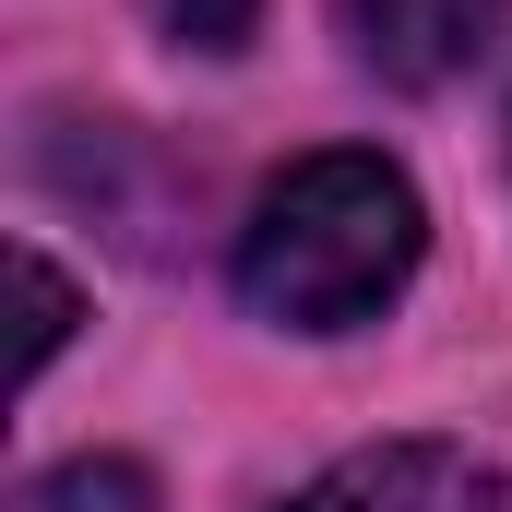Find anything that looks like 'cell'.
Returning a JSON list of instances; mask_svg holds the SVG:
<instances>
[{
  "label": "cell",
  "mask_w": 512,
  "mask_h": 512,
  "mask_svg": "<svg viewBox=\"0 0 512 512\" xmlns=\"http://www.w3.org/2000/svg\"><path fill=\"white\" fill-rule=\"evenodd\" d=\"M251 12H262V0H155V24H167L179 48H215V60L251 36Z\"/></svg>",
  "instance_id": "cell-6"
},
{
  "label": "cell",
  "mask_w": 512,
  "mask_h": 512,
  "mask_svg": "<svg viewBox=\"0 0 512 512\" xmlns=\"http://www.w3.org/2000/svg\"><path fill=\"white\" fill-rule=\"evenodd\" d=\"M12 512H155V477H143L131 453H72V465L24 477Z\"/></svg>",
  "instance_id": "cell-4"
},
{
  "label": "cell",
  "mask_w": 512,
  "mask_h": 512,
  "mask_svg": "<svg viewBox=\"0 0 512 512\" xmlns=\"http://www.w3.org/2000/svg\"><path fill=\"white\" fill-rule=\"evenodd\" d=\"M286 512H512V477L477 465L465 441H382V453H346L334 477H310Z\"/></svg>",
  "instance_id": "cell-2"
},
{
  "label": "cell",
  "mask_w": 512,
  "mask_h": 512,
  "mask_svg": "<svg viewBox=\"0 0 512 512\" xmlns=\"http://www.w3.org/2000/svg\"><path fill=\"white\" fill-rule=\"evenodd\" d=\"M346 36L382 84H453L501 36V0H346Z\"/></svg>",
  "instance_id": "cell-3"
},
{
  "label": "cell",
  "mask_w": 512,
  "mask_h": 512,
  "mask_svg": "<svg viewBox=\"0 0 512 512\" xmlns=\"http://www.w3.org/2000/svg\"><path fill=\"white\" fill-rule=\"evenodd\" d=\"M429 251V215H417V179L334 143V155H298L239 227V298L286 334H358L393 286Z\"/></svg>",
  "instance_id": "cell-1"
},
{
  "label": "cell",
  "mask_w": 512,
  "mask_h": 512,
  "mask_svg": "<svg viewBox=\"0 0 512 512\" xmlns=\"http://www.w3.org/2000/svg\"><path fill=\"white\" fill-rule=\"evenodd\" d=\"M12 286H24V382H36V370L60 358V334H72V286H60L36 251H12Z\"/></svg>",
  "instance_id": "cell-5"
}]
</instances>
